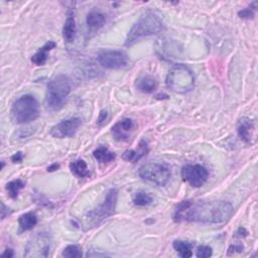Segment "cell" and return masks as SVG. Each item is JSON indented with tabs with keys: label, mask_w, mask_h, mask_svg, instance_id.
<instances>
[{
	"label": "cell",
	"mask_w": 258,
	"mask_h": 258,
	"mask_svg": "<svg viewBox=\"0 0 258 258\" xmlns=\"http://www.w3.org/2000/svg\"><path fill=\"white\" fill-rule=\"evenodd\" d=\"M82 125V119L79 117H72L65 119L53 126L49 134L55 138H68L74 136Z\"/></svg>",
	"instance_id": "obj_9"
},
{
	"label": "cell",
	"mask_w": 258,
	"mask_h": 258,
	"mask_svg": "<svg viewBox=\"0 0 258 258\" xmlns=\"http://www.w3.org/2000/svg\"><path fill=\"white\" fill-rule=\"evenodd\" d=\"M182 177L194 188L202 187L209 177V172L201 165H187L182 169Z\"/></svg>",
	"instance_id": "obj_8"
},
{
	"label": "cell",
	"mask_w": 258,
	"mask_h": 258,
	"mask_svg": "<svg viewBox=\"0 0 258 258\" xmlns=\"http://www.w3.org/2000/svg\"><path fill=\"white\" fill-rule=\"evenodd\" d=\"M243 250V246L241 244H235V245H231L228 249V253L230 254L231 252H241Z\"/></svg>",
	"instance_id": "obj_31"
},
{
	"label": "cell",
	"mask_w": 258,
	"mask_h": 258,
	"mask_svg": "<svg viewBox=\"0 0 258 258\" xmlns=\"http://www.w3.org/2000/svg\"><path fill=\"white\" fill-rule=\"evenodd\" d=\"M72 91V83L68 76L58 75L47 85L45 104L50 111L61 110Z\"/></svg>",
	"instance_id": "obj_2"
},
{
	"label": "cell",
	"mask_w": 258,
	"mask_h": 258,
	"mask_svg": "<svg viewBox=\"0 0 258 258\" xmlns=\"http://www.w3.org/2000/svg\"><path fill=\"white\" fill-rule=\"evenodd\" d=\"M166 84L174 93L186 94L191 92L195 87V76L187 66L177 64L170 69Z\"/></svg>",
	"instance_id": "obj_4"
},
{
	"label": "cell",
	"mask_w": 258,
	"mask_h": 258,
	"mask_svg": "<svg viewBox=\"0 0 258 258\" xmlns=\"http://www.w3.org/2000/svg\"><path fill=\"white\" fill-rule=\"evenodd\" d=\"M10 113L15 123H30L40 116V104L35 96L23 95L14 101Z\"/></svg>",
	"instance_id": "obj_5"
},
{
	"label": "cell",
	"mask_w": 258,
	"mask_h": 258,
	"mask_svg": "<svg viewBox=\"0 0 258 258\" xmlns=\"http://www.w3.org/2000/svg\"><path fill=\"white\" fill-rule=\"evenodd\" d=\"M56 43L55 42H47L45 43L38 51L37 53L33 56L32 58V62L37 65V66H43L45 63H46V60H47V53L48 51H50L53 48L56 47Z\"/></svg>",
	"instance_id": "obj_16"
},
{
	"label": "cell",
	"mask_w": 258,
	"mask_h": 258,
	"mask_svg": "<svg viewBox=\"0 0 258 258\" xmlns=\"http://www.w3.org/2000/svg\"><path fill=\"white\" fill-rule=\"evenodd\" d=\"M93 156L95 160L101 164H109L116 158V154L110 151L106 146L97 147L93 152Z\"/></svg>",
	"instance_id": "obj_19"
},
{
	"label": "cell",
	"mask_w": 258,
	"mask_h": 258,
	"mask_svg": "<svg viewBox=\"0 0 258 258\" xmlns=\"http://www.w3.org/2000/svg\"><path fill=\"white\" fill-rule=\"evenodd\" d=\"M233 212V206L225 201H184L176 207L173 220L175 222L221 224L228 221Z\"/></svg>",
	"instance_id": "obj_1"
},
{
	"label": "cell",
	"mask_w": 258,
	"mask_h": 258,
	"mask_svg": "<svg viewBox=\"0 0 258 258\" xmlns=\"http://www.w3.org/2000/svg\"><path fill=\"white\" fill-rule=\"evenodd\" d=\"M77 33V25L73 12H70L63 28V38L67 43L74 42Z\"/></svg>",
	"instance_id": "obj_17"
},
{
	"label": "cell",
	"mask_w": 258,
	"mask_h": 258,
	"mask_svg": "<svg viewBox=\"0 0 258 258\" xmlns=\"http://www.w3.org/2000/svg\"><path fill=\"white\" fill-rule=\"evenodd\" d=\"M59 168H60V165H59V164H54L53 166H50V167L47 168V172H55V171H57Z\"/></svg>",
	"instance_id": "obj_35"
},
{
	"label": "cell",
	"mask_w": 258,
	"mask_h": 258,
	"mask_svg": "<svg viewBox=\"0 0 258 258\" xmlns=\"http://www.w3.org/2000/svg\"><path fill=\"white\" fill-rule=\"evenodd\" d=\"M99 64L106 69L119 70L127 66L128 58L120 50H104L98 55Z\"/></svg>",
	"instance_id": "obj_11"
},
{
	"label": "cell",
	"mask_w": 258,
	"mask_h": 258,
	"mask_svg": "<svg viewBox=\"0 0 258 258\" xmlns=\"http://www.w3.org/2000/svg\"><path fill=\"white\" fill-rule=\"evenodd\" d=\"M2 256L3 257H7V258H10L13 256V250L12 249H6L3 253H2Z\"/></svg>",
	"instance_id": "obj_33"
},
{
	"label": "cell",
	"mask_w": 258,
	"mask_h": 258,
	"mask_svg": "<svg viewBox=\"0 0 258 258\" xmlns=\"http://www.w3.org/2000/svg\"><path fill=\"white\" fill-rule=\"evenodd\" d=\"M38 216L36 213L29 212L22 214L18 219L19 228L21 231H30L38 224Z\"/></svg>",
	"instance_id": "obj_21"
},
{
	"label": "cell",
	"mask_w": 258,
	"mask_h": 258,
	"mask_svg": "<svg viewBox=\"0 0 258 258\" xmlns=\"http://www.w3.org/2000/svg\"><path fill=\"white\" fill-rule=\"evenodd\" d=\"M107 117H108L107 111H101V113H100V115H99V118H98V120H97L98 125H99V126H102L103 123H104V122L106 121Z\"/></svg>",
	"instance_id": "obj_29"
},
{
	"label": "cell",
	"mask_w": 258,
	"mask_h": 258,
	"mask_svg": "<svg viewBox=\"0 0 258 258\" xmlns=\"http://www.w3.org/2000/svg\"><path fill=\"white\" fill-rule=\"evenodd\" d=\"M6 210H8V208H6L5 205L3 203H1V218L2 219H4L11 212V211H7V213H6Z\"/></svg>",
	"instance_id": "obj_32"
},
{
	"label": "cell",
	"mask_w": 258,
	"mask_h": 258,
	"mask_svg": "<svg viewBox=\"0 0 258 258\" xmlns=\"http://www.w3.org/2000/svg\"><path fill=\"white\" fill-rule=\"evenodd\" d=\"M163 30L164 23L161 18L152 12H146L134 23L132 29L129 31L125 41V45H132L140 39L157 35Z\"/></svg>",
	"instance_id": "obj_3"
},
{
	"label": "cell",
	"mask_w": 258,
	"mask_h": 258,
	"mask_svg": "<svg viewBox=\"0 0 258 258\" xmlns=\"http://www.w3.org/2000/svg\"><path fill=\"white\" fill-rule=\"evenodd\" d=\"M254 10H255V8L248 7V8H245V9H243V10H240V11L238 12V15H239V17H241V18L250 19V18H253V17H254Z\"/></svg>",
	"instance_id": "obj_27"
},
{
	"label": "cell",
	"mask_w": 258,
	"mask_h": 258,
	"mask_svg": "<svg viewBox=\"0 0 258 258\" xmlns=\"http://www.w3.org/2000/svg\"><path fill=\"white\" fill-rule=\"evenodd\" d=\"M25 250L27 257H47L50 251L49 237L44 233H39L29 241Z\"/></svg>",
	"instance_id": "obj_10"
},
{
	"label": "cell",
	"mask_w": 258,
	"mask_h": 258,
	"mask_svg": "<svg viewBox=\"0 0 258 258\" xmlns=\"http://www.w3.org/2000/svg\"><path fill=\"white\" fill-rule=\"evenodd\" d=\"M117 197L118 191L116 189H111L107 193L104 202L84 217V225L87 226V229L100 225L103 221L108 219L115 213Z\"/></svg>",
	"instance_id": "obj_6"
},
{
	"label": "cell",
	"mask_w": 258,
	"mask_h": 258,
	"mask_svg": "<svg viewBox=\"0 0 258 258\" xmlns=\"http://www.w3.org/2000/svg\"><path fill=\"white\" fill-rule=\"evenodd\" d=\"M23 160V153L18 151L16 152L15 154H13V156L11 157V161L12 163H21Z\"/></svg>",
	"instance_id": "obj_30"
},
{
	"label": "cell",
	"mask_w": 258,
	"mask_h": 258,
	"mask_svg": "<svg viewBox=\"0 0 258 258\" xmlns=\"http://www.w3.org/2000/svg\"><path fill=\"white\" fill-rule=\"evenodd\" d=\"M237 234H238L240 237H242V236H246V235H247V231L245 230V228H243V227H240V228L238 229Z\"/></svg>",
	"instance_id": "obj_34"
},
{
	"label": "cell",
	"mask_w": 258,
	"mask_h": 258,
	"mask_svg": "<svg viewBox=\"0 0 258 258\" xmlns=\"http://www.w3.org/2000/svg\"><path fill=\"white\" fill-rule=\"evenodd\" d=\"M62 255L68 258H78L82 256V249L78 245H68L63 250Z\"/></svg>",
	"instance_id": "obj_25"
},
{
	"label": "cell",
	"mask_w": 258,
	"mask_h": 258,
	"mask_svg": "<svg viewBox=\"0 0 258 258\" xmlns=\"http://www.w3.org/2000/svg\"><path fill=\"white\" fill-rule=\"evenodd\" d=\"M237 132L240 137V139L247 143H252V138L254 137L255 132V124L254 121L249 118H241L237 125Z\"/></svg>",
	"instance_id": "obj_13"
},
{
	"label": "cell",
	"mask_w": 258,
	"mask_h": 258,
	"mask_svg": "<svg viewBox=\"0 0 258 258\" xmlns=\"http://www.w3.org/2000/svg\"><path fill=\"white\" fill-rule=\"evenodd\" d=\"M152 201H153L152 197L144 191L137 192L133 197V203H134L135 206H138V207H144V206H148L152 203Z\"/></svg>",
	"instance_id": "obj_24"
},
{
	"label": "cell",
	"mask_w": 258,
	"mask_h": 258,
	"mask_svg": "<svg viewBox=\"0 0 258 258\" xmlns=\"http://www.w3.org/2000/svg\"><path fill=\"white\" fill-rule=\"evenodd\" d=\"M148 151H149V148H148L147 142L143 139V140H141V141L139 142L137 149L126 150V151L123 153L122 159H123L125 162L134 164V163L138 162L139 160H141L143 157H145Z\"/></svg>",
	"instance_id": "obj_14"
},
{
	"label": "cell",
	"mask_w": 258,
	"mask_h": 258,
	"mask_svg": "<svg viewBox=\"0 0 258 258\" xmlns=\"http://www.w3.org/2000/svg\"><path fill=\"white\" fill-rule=\"evenodd\" d=\"M70 170L74 175L80 178H86L90 176V170L84 160H77L71 163Z\"/></svg>",
	"instance_id": "obj_20"
},
{
	"label": "cell",
	"mask_w": 258,
	"mask_h": 258,
	"mask_svg": "<svg viewBox=\"0 0 258 258\" xmlns=\"http://www.w3.org/2000/svg\"><path fill=\"white\" fill-rule=\"evenodd\" d=\"M87 256L88 257H105V256H108V254H106L105 252H100V251H96L95 249H91L90 251H88Z\"/></svg>",
	"instance_id": "obj_28"
},
{
	"label": "cell",
	"mask_w": 258,
	"mask_h": 258,
	"mask_svg": "<svg viewBox=\"0 0 258 258\" xmlns=\"http://www.w3.org/2000/svg\"><path fill=\"white\" fill-rule=\"evenodd\" d=\"M86 22H87L88 28L91 31H97V30L101 29L103 25L105 24L106 16H105V14H103L100 11L93 10V11L88 13L87 18H86Z\"/></svg>",
	"instance_id": "obj_18"
},
{
	"label": "cell",
	"mask_w": 258,
	"mask_h": 258,
	"mask_svg": "<svg viewBox=\"0 0 258 258\" xmlns=\"http://www.w3.org/2000/svg\"><path fill=\"white\" fill-rule=\"evenodd\" d=\"M135 86L138 91L145 93V94H150L157 90L158 82L156 79L153 78V77H151L149 75H143L136 79Z\"/></svg>",
	"instance_id": "obj_15"
},
{
	"label": "cell",
	"mask_w": 258,
	"mask_h": 258,
	"mask_svg": "<svg viewBox=\"0 0 258 258\" xmlns=\"http://www.w3.org/2000/svg\"><path fill=\"white\" fill-rule=\"evenodd\" d=\"M135 128V123L130 118H124L118 121L111 128V133L118 141H124L129 138Z\"/></svg>",
	"instance_id": "obj_12"
},
{
	"label": "cell",
	"mask_w": 258,
	"mask_h": 258,
	"mask_svg": "<svg viewBox=\"0 0 258 258\" xmlns=\"http://www.w3.org/2000/svg\"><path fill=\"white\" fill-rule=\"evenodd\" d=\"M24 186H25L24 183L19 178L11 180L10 183L6 185V191L8 193V196L11 199H16L18 197L19 192L24 188Z\"/></svg>",
	"instance_id": "obj_23"
},
{
	"label": "cell",
	"mask_w": 258,
	"mask_h": 258,
	"mask_svg": "<svg viewBox=\"0 0 258 258\" xmlns=\"http://www.w3.org/2000/svg\"><path fill=\"white\" fill-rule=\"evenodd\" d=\"M139 176L148 183L159 187H165L171 178L172 172L168 166L159 163H147L140 167Z\"/></svg>",
	"instance_id": "obj_7"
},
{
	"label": "cell",
	"mask_w": 258,
	"mask_h": 258,
	"mask_svg": "<svg viewBox=\"0 0 258 258\" xmlns=\"http://www.w3.org/2000/svg\"><path fill=\"white\" fill-rule=\"evenodd\" d=\"M172 247L178 253V255L183 258H189L193 255V244L188 241L175 240L172 243Z\"/></svg>",
	"instance_id": "obj_22"
},
{
	"label": "cell",
	"mask_w": 258,
	"mask_h": 258,
	"mask_svg": "<svg viewBox=\"0 0 258 258\" xmlns=\"http://www.w3.org/2000/svg\"><path fill=\"white\" fill-rule=\"evenodd\" d=\"M212 253H213L212 248L206 245L199 246L196 250V256L199 258H208L212 255Z\"/></svg>",
	"instance_id": "obj_26"
}]
</instances>
